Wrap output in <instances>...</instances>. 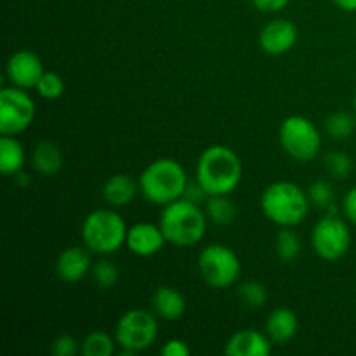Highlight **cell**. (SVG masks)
Instances as JSON below:
<instances>
[{
    "label": "cell",
    "instance_id": "30bf717a",
    "mask_svg": "<svg viewBox=\"0 0 356 356\" xmlns=\"http://www.w3.org/2000/svg\"><path fill=\"white\" fill-rule=\"evenodd\" d=\"M35 101L26 89L16 86L0 90V132L2 136H17L26 131L35 118Z\"/></svg>",
    "mask_w": 356,
    "mask_h": 356
},
{
    "label": "cell",
    "instance_id": "d6986e66",
    "mask_svg": "<svg viewBox=\"0 0 356 356\" xmlns=\"http://www.w3.org/2000/svg\"><path fill=\"white\" fill-rule=\"evenodd\" d=\"M24 162H26V153L16 136H2L0 138V172L3 176H16L23 172Z\"/></svg>",
    "mask_w": 356,
    "mask_h": 356
},
{
    "label": "cell",
    "instance_id": "f546056e",
    "mask_svg": "<svg viewBox=\"0 0 356 356\" xmlns=\"http://www.w3.org/2000/svg\"><path fill=\"white\" fill-rule=\"evenodd\" d=\"M51 351L54 356H75L76 353H80V344L70 334H63V336L56 337Z\"/></svg>",
    "mask_w": 356,
    "mask_h": 356
},
{
    "label": "cell",
    "instance_id": "5bb4252c",
    "mask_svg": "<svg viewBox=\"0 0 356 356\" xmlns=\"http://www.w3.org/2000/svg\"><path fill=\"white\" fill-rule=\"evenodd\" d=\"M92 264L90 250L87 247H68L59 254L56 261V275L65 284H76L90 275Z\"/></svg>",
    "mask_w": 356,
    "mask_h": 356
},
{
    "label": "cell",
    "instance_id": "52a82bcc",
    "mask_svg": "<svg viewBox=\"0 0 356 356\" xmlns=\"http://www.w3.org/2000/svg\"><path fill=\"white\" fill-rule=\"evenodd\" d=\"M278 141L284 152L298 162H312L318 156L322 148L318 127L302 115H291L282 122Z\"/></svg>",
    "mask_w": 356,
    "mask_h": 356
},
{
    "label": "cell",
    "instance_id": "836d02e7",
    "mask_svg": "<svg viewBox=\"0 0 356 356\" xmlns=\"http://www.w3.org/2000/svg\"><path fill=\"white\" fill-rule=\"evenodd\" d=\"M183 198H186V200L195 202V204L200 205L202 202L207 200L209 195L205 193V190L200 186V183H198V181L195 179V183H191V181H190V183H188L186 191H184V197Z\"/></svg>",
    "mask_w": 356,
    "mask_h": 356
},
{
    "label": "cell",
    "instance_id": "603a6c76",
    "mask_svg": "<svg viewBox=\"0 0 356 356\" xmlns=\"http://www.w3.org/2000/svg\"><path fill=\"white\" fill-rule=\"evenodd\" d=\"M275 250L284 263L298 259L302 250V242L294 228H280V232L275 236Z\"/></svg>",
    "mask_w": 356,
    "mask_h": 356
},
{
    "label": "cell",
    "instance_id": "83f0119b",
    "mask_svg": "<svg viewBox=\"0 0 356 356\" xmlns=\"http://www.w3.org/2000/svg\"><path fill=\"white\" fill-rule=\"evenodd\" d=\"M90 275H92L97 287L101 289L115 287L118 282V268L117 264L110 259H99L97 263H94Z\"/></svg>",
    "mask_w": 356,
    "mask_h": 356
},
{
    "label": "cell",
    "instance_id": "cb8c5ba5",
    "mask_svg": "<svg viewBox=\"0 0 356 356\" xmlns=\"http://www.w3.org/2000/svg\"><path fill=\"white\" fill-rule=\"evenodd\" d=\"M356 127V115L348 111H334L325 118V131L336 141H344L351 138Z\"/></svg>",
    "mask_w": 356,
    "mask_h": 356
},
{
    "label": "cell",
    "instance_id": "9c48e42d",
    "mask_svg": "<svg viewBox=\"0 0 356 356\" xmlns=\"http://www.w3.org/2000/svg\"><path fill=\"white\" fill-rule=\"evenodd\" d=\"M312 247L327 263L343 259L351 247L350 226L337 214H325L312 229Z\"/></svg>",
    "mask_w": 356,
    "mask_h": 356
},
{
    "label": "cell",
    "instance_id": "44dd1931",
    "mask_svg": "<svg viewBox=\"0 0 356 356\" xmlns=\"http://www.w3.org/2000/svg\"><path fill=\"white\" fill-rule=\"evenodd\" d=\"M204 211L209 221L218 226H228L235 221L236 207L229 195H212L204 202Z\"/></svg>",
    "mask_w": 356,
    "mask_h": 356
},
{
    "label": "cell",
    "instance_id": "d4e9b609",
    "mask_svg": "<svg viewBox=\"0 0 356 356\" xmlns=\"http://www.w3.org/2000/svg\"><path fill=\"white\" fill-rule=\"evenodd\" d=\"M238 296L243 305L250 309H259L266 305L268 291L264 284L257 280H247L238 287Z\"/></svg>",
    "mask_w": 356,
    "mask_h": 356
},
{
    "label": "cell",
    "instance_id": "7c38bea8",
    "mask_svg": "<svg viewBox=\"0 0 356 356\" xmlns=\"http://www.w3.org/2000/svg\"><path fill=\"white\" fill-rule=\"evenodd\" d=\"M299 38V30L292 21L273 19L259 31V47L270 56H282L292 51Z\"/></svg>",
    "mask_w": 356,
    "mask_h": 356
},
{
    "label": "cell",
    "instance_id": "4dcf8cb0",
    "mask_svg": "<svg viewBox=\"0 0 356 356\" xmlns=\"http://www.w3.org/2000/svg\"><path fill=\"white\" fill-rule=\"evenodd\" d=\"M160 353L163 356H190L191 350L183 339H169L160 348Z\"/></svg>",
    "mask_w": 356,
    "mask_h": 356
},
{
    "label": "cell",
    "instance_id": "d6a6232c",
    "mask_svg": "<svg viewBox=\"0 0 356 356\" xmlns=\"http://www.w3.org/2000/svg\"><path fill=\"white\" fill-rule=\"evenodd\" d=\"M250 2L261 13H278L285 9L292 0H250Z\"/></svg>",
    "mask_w": 356,
    "mask_h": 356
},
{
    "label": "cell",
    "instance_id": "e0dca14e",
    "mask_svg": "<svg viewBox=\"0 0 356 356\" xmlns=\"http://www.w3.org/2000/svg\"><path fill=\"white\" fill-rule=\"evenodd\" d=\"M299 330V318L291 308H277L268 315L264 332L273 344H287Z\"/></svg>",
    "mask_w": 356,
    "mask_h": 356
},
{
    "label": "cell",
    "instance_id": "4316f807",
    "mask_svg": "<svg viewBox=\"0 0 356 356\" xmlns=\"http://www.w3.org/2000/svg\"><path fill=\"white\" fill-rule=\"evenodd\" d=\"M35 90L38 92V96L44 97L47 101H56L63 96L65 92V80L61 79V75L56 72H45L44 75L38 80Z\"/></svg>",
    "mask_w": 356,
    "mask_h": 356
},
{
    "label": "cell",
    "instance_id": "ffe728a7",
    "mask_svg": "<svg viewBox=\"0 0 356 356\" xmlns=\"http://www.w3.org/2000/svg\"><path fill=\"white\" fill-rule=\"evenodd\" d=\"M33 169L42 176H56L63 167V153L52 141H40L31 153Z\"/></svg>",
    "mask_w": 356,
    "mask_h": 356
},
{
    "label": "cell",
    "instance_id": "d590c367",
    "mask_svg": "<svg viewBox=\"0 0 356 356\" xmlns=\"http://www.w3.org/2000/svg\"><path fill=\"white\" fill-rule=\"evenodd\" d=\"M353 110H355V115H356V90H355V96H353Z\"/></svg>",
    "mask_w": 356,
    "mask_h": 356
},
{
    "label": "cell",
    "instance_id": "2e32d148",
    "mask_svg": "<svg viewBox=\"0 0 356 356\" xmlns=\"http://www.w3.org/2000/svg\"><path fill=\"white\" fill-rule=\"evenodd\" d=\"M152 308L159 318L165 322L179 320L186 312V298L170 285H160L152 296Z\"/></svg>",
    "mask_w": 356,
    "mask_h": 356
},
{
    "label": "cell",
    "instance_id": "484cf974",
    "mask_svg": "<svg viewBox=\"0 0 356 356\" xmlns=\"http://www.w3.org/2000/svg\"><path fill=\"white\" fill-rule=\"evenodd\" d=\"M306 191H308V198L312 205L318 209H329L336 202V191H334L332 183L327 179H316L315 183L309 184Z\"/></svg>",
    "mask_w": 356,
    "mask_h": 356
},
{
    "label": "cell",
    "instance_id": "1f68e13d",
    "mask_svg": "<svg viewBox=\"0 0 356 356\" xmlns=\"http://www.w3.org/2000/svg\"><path fill=\"white\" fill-rule=\"evenodd\" d=\"M341 209H343V214L346 216L348 221L356 225V186L351 188V190L344 195Z\"/></svg>",
    "mask_w": 356,
    "mask_h": 356
},
{
    "label": "cell",
    "instance_id": "9a60e30c",
    "mask_svg": "<svg viewBox=\"0 0 356 356\" xmlns=\"http://www.w3.org/2000/svg\"><path fill=\"white\" fill-rule=\"evenodd\" d=\"M271 341L266 332H259L254 329H243L233 334L226 341L225 353L228 356H270Z\"/></svg>",
    "mask_w": 356,
    "mask_h": 356
},
{
    "label": "cell",
    "instance_id": "ac0fdd59",
    "mask_svg": "<svg viewBox=\"0 0 356 356\" xmlns=\"http://www.w3.org/2000/svg\"><path fill=\"white\" fill-rule=\"evenodd\" d=\"M139 191V183L127 174H115L104 183L103 198L110 207L122 209L132 204Z\"/></svg>",
    "mask_w": 356,
    "mask_h": 356
},
{
    "label": "cell",
    "instance_id": "277c9868",
    "mask_svg": "<svg viewBox=\"0 0 356 356\" xmlns=\"http://www.w3.org/2000/svg\"><path fill=\"white\" fill-rule=\"evenodd\" d=\"M308 191L292 181H275L261 195L264 218L280 228H294L305 221L309 211Z\"/></svg>",
    "mask_w": 356,
    "mask_h": 356
},
{
    "label": "cell",
    "instance_id": "f1b7e54d",
    "mask_svg": "<svg viewBox=\"0 0 356 356\" xmlns=\"http://www.w3.org/2000/svg\"><path fill=\"white\" fill-rule=\"evenodd\" d=\"M325 167L334 179H346L353 172V160L343 152H330L325 156Z\"/></svg>",
    "mask_w": 356,
    "mask_h": 356
},
{
    "label": "cell",
    "instance_id": "ba28073f",
    "mask_svg": "<svg viewBox=\"0 0 356 356\" xmlns=\"http://www.w3.org/2000/svg\"><path fill=\"white\" fill-rule=\"evenodd\" d=\"M159 316L146 309H129L115 325L117 344L127 355L139 353L152 346L159 337Z\"/></svg>",
    "mask_w": 356,
    "mask_h": 356
},
{
    "label": "cell",
    "instance_id": "8fae6325",
    "mask_svg": "<svg viewBox=\"0 0 356 356\" xmlns=\"http://www.w3.org/2000/svg\"><path fill=\"white\" fill-rule=\"evenodd\" d=\"M7 76L10 80V86H16L19 89H35L44 75V63L35 52L21 49L16 51L7 59Z\"/></svg>",
    "mask_w": 356,
    "mask_h": 356
},
{
    "label": "cell",
    "instance_id": "8992f818",
    "mask_svg": "<svg viewBox=\"0 0 356 356\" xmlns=\"http://www.w3.org/2000/svg\"><path fill=\"white\" fill-rule=\"evenodd\" d=\"M198 271L211 289L221 291L236 284L242 273V263L233 249L222 243H209L198 254Z\"/></svg>",
    "mask_w": 356,
    "mask_h": 356
},
{
    "label": "cell",
    "instance_id": "e575fe53",
    "mask_svg": "<svg viewBox=\"0 0 356 356\" xmlns=\"http://www.w3.org/2000/svg\"><path fill=\"white\" fill-rule=\"evenodd\" d=\"M334 3L346 13H356V0H334Z\"/></svg>",
    "mask_w": 356,
    "mask_h": 356
},
{
    "label": "cell",
    "instance_id": "4fadbf2b",
    "mask_svg": "<svg viewBox=\"0 0 356 356\" xmlns=\"http://www.w3.org/2000/svg\"><path fill=\"white\" fill-rule=\"evenodd\" d=\"M165 243V235H163L160 225H153V222H136V225L129 226L125 247L132 254H136V256H155V254H159L163 249Z\"/></svg>",
    "mask_w": 356,
    "mask_h": 356
},
{
    "label": "cell",
    "instance_id": "3957f363",
    "mask_svg": "<svg viewBox=\"0 0 356 356\" xmlns=\"http://www.w3.org/2000/svg\"><path fill=\"white\" fill-rule=\"evenodd\" d=\"M138 183L139 191L149 204L163 207L184 197L190 179L181 162L163 156V159L153 160L143 169Z\"/></svg>",
    "mask_w": 356,
    "mask_h": 356
},
{
    "label": "cell",
    "instance_id": "6da1fadb",
    "mask_svg": "<svg viewBox=\"0 0 356 356\" xmlns=\"http://www.w3.org/2000/svg\"><path fill=\"white\" fill-rule=\"evenodd\" d=\"M242 160L226 145H212L202 152L197 162V176L209 197L232 195L242 181Z\"/></svg>",
    "mask_w": 356,
    "mask_h": 356
},
{
    "label": "cell",
    "instance_id": "7402d4cb",
    "mask_svg": "<svg viewBox=\"0 0 356 356\" xmlns=\"http://www.w3.org/2000/svg\"><path fill=\"white\" fill-rule=\"evenodd\" d=\"M117 339L106 330H92L87 334L80 344V353L83 356H111L115 353Z\"/></svg>",
    "mask_w": 356,
    "mask_h": 356
},
{
    "label": "cell",
    "instance_id": "7a4b0ae2",
    "mask_svg": "<svg viewBox=\"0 0 356 356\" xmlns=\"http://www.w3.org/2000/svg\"><path fill=\"white\" fill-rule=\"evenodd\" d=\"M207 222L209 218L200 205L186 198H179L163 205L159 225L167 243L188 249L204 240Z\"/></svg>",
    "mask_w": 356,
    "mask_h": 356
},
{
    "label": "cell",
    "instance_id": "5b68a950",
    "mask_svg": "<svg viewBox=\"0 0 356 356\" xmlns=\"http://www.w3.org/2000/svg\"><path fill=\"white\" fill-rule=\"evenodd\" d=\"M129 226L113 207L96 209L86 216L82 222L83 245L94 254L110 256L120 250L127 240Z\"/></svg>",
    "mask_w": 356,
    "mask_h": 356
}]
</instances>
